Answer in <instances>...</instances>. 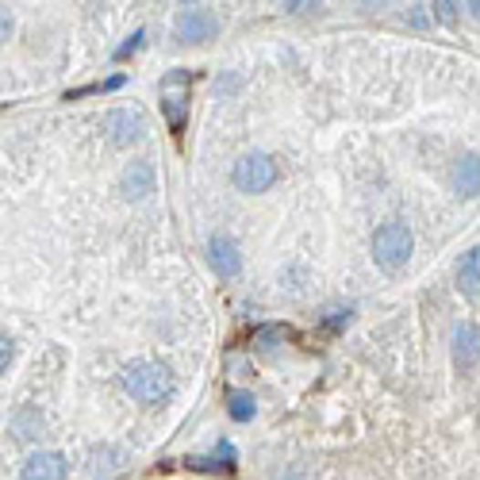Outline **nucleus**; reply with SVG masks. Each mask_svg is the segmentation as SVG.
Segmentation results:
<instances>
[{"instance_id":"nucleus-2","label":"nucleus","mask_w":480,"mask_h":480,"mask_svg":"<svg viewBox=\"0 0 480 480\" xmlns=\"http://www.w3.org/2000/svg\"><path fill=\"white\" fill-rule=\"evenodd\" d=\"M412 250H415V235L408 224H400V219H389V224H381L373 231V257L384 273H403L412 262Z\"/></svg>"},{"instance_id":"nucleus-17","label":"nucleus","mask_w":480,"mask_h":480,"mask_svg":"<svg viewBox=\"0 0 480 480\" xmlns=\"http://www.w3.org/2000/svg\"><path fill=\"white\" fill-rule=\"evenodd\" d=\"M5 350H0V373H8V365H12V358H16V342L5 335V342H0Z\"/></svg>"},{"instance_id":"nucleus-15","label":"nucleus","mask_w":480,"mask_h":480,"mask_svg":"<svg viewBox=\"0 0 480 480\" xmlns=\"http://www.w3.org/2000/svg\"><path fill=\"white\" fill-rule=\"evenodd\" d=\"M142 39H146V31H135L131 39H127V43H123V47L116 50V62H123V58H131V54H135V50L142 47Z\"/></svg>"},{"instance_id":"nucleus-7","label":"nucleus","mask_w":480,"mask_h":480,"mask_svg":"<svg viewBox=\"0 0 480 480\" xmlns=\"http://www.w3.org/2000/svg\"><path fill=\"white\" fill-rule=\"evenodd\" d=\"M450 354L457 369H473L480 361V323H457L450 339Z\"/></svg>"},{"instance_id":"nucleus-1","label":"nucleus","mask_w":480,"mask_h":480,"mask_svg":"<svg viewBox=\"0 0 480 480\" xmlns=\"http://www.w3.org/2000/svg\"><path fill=\"white\" fill-rule=\"evenodd\" d=\"M120 381H123V389L131 392L139 403H146V408H154V403H165L173 392H177V377H173V369L158 361V358H135V361H127L120 369Z\"/></svg>"},{"instance_id":"nucleus-6","label":"nucleus","mask_w":480,"mask_h":480,"mask_svg":"<svg viewBox=\"0 0 480 480\" xmlns=\"http://www.w3.org/2000/svg\"><path fill=\"white\" fill-rule=\"evenodd\" d=\"M104 131L116 146H135L146 139V116L142 108H112L104 112Z\"/></svg>"},{"instance_id":"nucleus-12","label":"nucleus","mask_w":480,"mask_h":480,"mask_svg":"<svg viewBox=\"0 0 480 480\" xmlns=\"http://www.w3.org/2000/svg\"><path fill=\"white\" fill-rule=\"evenodd\" d=\"M235 446L219 442L215 454H204V457H189V469H200V473H224V469H235Z\"/></svg>"},{"instance_id":"nucleus-8","label":"nucleus","mask_w":480,"mask_h":480,"mask_svg":"<svg viewBox=\"0 0 480 480\" xmlns=\"http://www.w3.org/2000/svg\"><path fill=\"white\" fill-rule=\"evenodd\" d=\"M66 473H69V465L58 450H39L24 461L20 480H66Z\"/></svg>"},{"instance_id":"nucleus-3","label":"nucleus","mask_w":480,"mask_h":480,"mask_svg":"<svg viewBox=\"0 0 480 480\" xmlns=\"http://www.w3.org/2000/svg\"><path fill=\"white\" fill-rule=\"evenodd\" d=\"M277 184V162L262 151L243 154L235 162V189L238 193H266Z\"/></svg>"},{"instance_id":"nucleus-16","label":"nucleus","mask_w":480,"mask_h":480,"mask_svg":"<svg viewBox=\"0 0 480 480\" xmlns=\"http://www.w3.org/2000/svg\"><path fill=\"white\" fill-rule=\"evenodd\" d=\"M288 335H292L288 327H262V330H257V342H281Z\"/></svg>"},{"instance_id":"nucleus-14","label":"nucleus","mask_w":480,"mask_h":480,"mask_svg":"<svg viewBox=\"0 0 480 480\" xmlns=\"http://www.w3.org/2000/svg\"><path fill=\"white\" fill-rule=\"evenodd\" d=\"M254 412H257L254 392H231V396H227V415H231L235 423H250Z\"/></svg>"},{"instance_id":"nucleus-4","label":"nucleus","mask_w":480,"mask_h":480,"mask_svg":"<svg viewBox=\"0 0 480 480\" xmlns=\"http://www.w3.org/2000/svg\"><path fill=\"white\" fill-rule=\"evenodd\" d=\"M189 69H173L162 78V112L170 120V131H184V112H189Z\"/></svg>"},{"instance_id":"nucleus-13","label":"nucleus","mask_w":480,"mask_h":480,"mask_svg":"<svg viewBox=\"0 0 480 480\" xmlns=\"http://www.w3.org/2000/svg\"><path fill=\"white\" fill-rule=\"evenodd\" d=\"M457 288L469 292V297H476V292H480V246H473L457 262Z\"/></svg>"},{"instance_id":"nucleus-5","label":"nucleus","mask_w":480,"mask_h":480,"mask_svg":"<svg viewBox=\"0 0 480 480\" xmlns=\"http://www.w3.org/2000/svg\"><path fill=\"white\" fill-rule=\"evenodd\" d=\"M177 43H208L219 35V16L212 8H181L173 16Z\"/></svg>"},{"instance_id":"nucleus-9","label":"nucleus","mask_w":480,"mask_h":480,"mask_svg":"<svg viewBox=\"0 0 480 480\" xmlns=\"http://www.w3.org/2000/svg\"><path fill=\"white\" fill-rule=\"evenodd\" d=\"M208 262H212V269L219 277H238V273H243V254H238L235 238H227V235H212L208 238Z\"/></svg>"},{"instance_id":"nucleus-18","label":"nucleus","mask_w":480,"mask_h":480,"mask_svg":"<svg viewBox=\"0 0 480 480\" xmlns=\"http://www.w3.org/2000/svg\"><path fill=\"white\" fill-rule=\"evenodd\" d=\"M123 81H127V78H123V73H116V78H108V81L100 85V92H112V89H120Z\"/></svg>"},{"instance_id":"nucleus-19","label":"nucleus","mask_w":480,"mask_h":480,"mask_svg":"<svg viewBox=\"0 0 480 480\" xmlns=\"http://www.w3.org/2000/svg\"><path fill=\"white\" fill-rule=\"evenodd\" d=\"M469 12L476 16V20H480V0H473V5H469Z\"/></svg>"},{"instance_id":"nucleus-10","label":"nucleus","mask_w":480,"mask_h":480,"mask_svg":"<svg viewBox=\"0 0 480 480\" xmlns=\"http://www.w3.org/2000/svg\"><path fill=\"white\" fill-rule=\"evenodd\" d=\"M450 184H454V193L461 200L480 196V158L476 154H461L454 162V170H450Z\"/></svg>"},{"instance_id":"nucleus-11","label":"nucleus","mask_w":480,"mask_h":480,"mask_svg":"<svg viewBox=\"0 0 480 480\" xmlns=\"http://www.w3.org/2000/svg\"><path fill=\"white\" fill-rule=\"evenodd\" d=\"M154 165L151 162H131L123 170V181H120V189H123V196L127 200H146L154 193Z\"/></svg>"}]
</instances>
